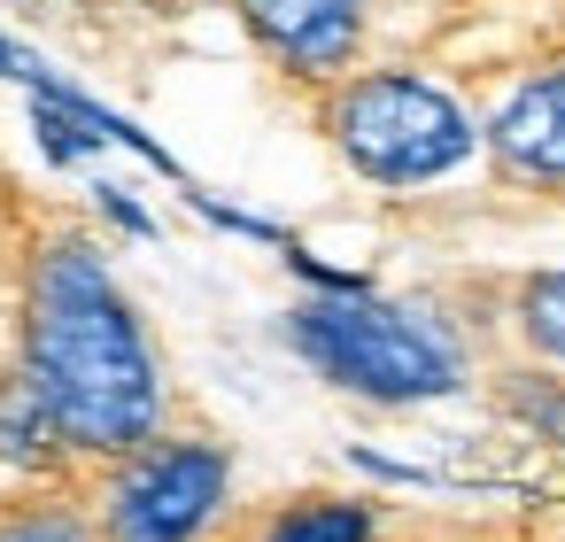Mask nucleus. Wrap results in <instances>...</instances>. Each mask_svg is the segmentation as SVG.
Returning <instances> with one entry per match:
<instances>
[{"label": "nucleus", "instance_id": "obj_9", "mask_svg": "<svg viewBox=\"0 0 565 542\" xmlns=\"http://www.w3.org/2000/svg\"><path fill=\"white\" fill-rule=\"evenodd\" d=\"M526 333L565 364V279H534L526 287Z\"/></svg>", "mask_w": 565, "mask_h": 542}, {"label": "nucleus", "instance_id": "obj_5", "mask_svg": "<svg viewBox=\"0 0 565 542\" xmlns=\"http://www.w3.org/2000/svg\"><path fill=\"white\" fill-rule=\"evenodd\" d=\"M241 17L295 71H333L356 47V0H241Z\"/></svg>", "mask_w": 565, "mask_h": 542}, {"label": "nucleus", "instance_id": "obj_2", "mask_svg": "<svg viewBox=\"0 0 565 542\" xmlns=\"http://www.w3.org/2000/svg\"><path fill=\"white\" fill-rule=\"evenodd\" d=\"M295 349L356 387V395H380V403H411V395H449L457 387V349L395 310V302H372V295H333V302H302L295 310Z\"/></svg>", "mask_w": 565, "mask_h": 542}, {"label": "nucleus", "instance_id": "obj_8", "mask_svg": "<svg viewBox=\"0 0 565 542\" xmlns=\"http://www.w3.org/2000/svg\"><path fill=\"white\" fill-rule=\"evenodd\" d=\"M264 542H372V511L364 503H295Z\"/></svg>", "mask_w": 565, "mask_h": 542}, {"label": "nucleus", "instance_id": "obj_3", "mask_svg": "<svg viewBox=\"0 0 565 542\" xmlns=\"http://www.w3.org/2000/svg\"><path fill=\"white\" fill-rule=\"evenodd\" d=\"M341 148L364 179H434V171H457L472 156V125L449 94L418 86V78H364L349 102H341Z\"/></svg>", "mask_w": 565, "mask_h": 542}, {"label": "nucleus", "instance_id": "obj_1", "mask_svg": "<svg viewBox=\"0 0 565 542\" xmlns=\"http://www.w3.org/2000/svg\"><path fill=\"white\" fill-rule=\"evenodd\" d=\"M32 380L55 426L86 449H132L156 426V364L117 279L78 248H47L32 279Z\"/></svg>", "mask_w": 565, "mask_h": 542}, {"label": "nucleus", "instance_id": "obj_4", "mask_svg": "<svg viewBox=\"0 0 565 542\" xmlns=\"http://www.w3.org/2000/svg\"><path fill=\"white\" fill-rule=\"evenodd\" d=\"M225 496V457L202 442L148 449L109 496V542H194Z\"/></svg>", "mask_w": 565, "mask_h": 542}, {"label": "nucleus", "instance_id": "obj_7", "mask_svg": "<svg viewBox=\"0 0 565 542\" xmlns=\"http://www.w3.org/2000/svg\"><path fill=\"white\" fill-rule=\"evenodd\" d=\"M55 411H47V395H40V380L24 372V380H9V395H0V457H17V465H40L47 449H55Z\"/></svg>", "mask_w": 565, "mask_h": 542}, {"label": "nucleus", "instance_id": "obj_10", "mask_svg": "<svg viewBox=\"0 0 565 542\" xmlns=\"http://www.w3.org/2000/svg\"><path fill=\"white\" fill-rule=\"evenodd\" d=\"M0 542H86V527L63 519V511H32V519H9V527H0Z\"/></svg>", "mask_w": 565, "mask_h": 542}, {"label": "nucleus", "instance_id": "obj_6", "mask_svg": "<svg viewBox=\"0 0 565 542\" xmlns=\"http://www.w3.org/2000/svg\"><path fill=\"white\" fill-rule=\"evenodd\" d=\"M495 148L526 179H565V71L519 86L495 117Z\"/></svg>", "mask_w": 565, "mask_h": 542}]
</instances>
